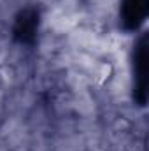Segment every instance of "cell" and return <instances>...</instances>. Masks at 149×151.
Segmentation results:
<instances>
[{
  "mask_svg": "<svg viewBox=\"0 0 149 151\" xmlns=\"http://www.w3.org/2000/svg\"><path fill=\"white\" fill-rule=\"evenodd\" d=\"M149 0H123L121 19L126 30H137L148 16Z\"/></svg>",
  "mask_w": 149,
  "mask_h": 151,
  "instance_id": "cell-2",
  "label": "cell"
},
{
  "mask_svg": "<svg viewBox=\"0 0 149 151\" xmlns=\"http://www.w3.org/2000/svg\"><path fill=\"white\" fill-rule=\"evenodd\" d=\"M133 72H135V86L133 95L139 106H146L148 100V37L142 35L135 46L133 55Z\"/></svg>",
  "mask_w": 149,
  "mask_h": 151,
  "instance_id": "cell-1",
  "label": "cell"
},
{
  "mask_svg": "<svg viewBox=\"0 0 149 151\" xmlns=\"http://www.w3.org/2000/svg\"><path fill=\"white\" fill-rule=\"evenodd\" d=\"M39 27V12L35 9H25L16 18L14 37L21 42H32L35 39Z\"/></svg>",
  "mask_w": 149,
  "mask_h": 151,
  "instance_id": "cell-3",
  "label": "cell"
}]
</instances>
